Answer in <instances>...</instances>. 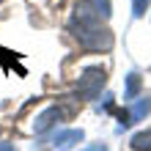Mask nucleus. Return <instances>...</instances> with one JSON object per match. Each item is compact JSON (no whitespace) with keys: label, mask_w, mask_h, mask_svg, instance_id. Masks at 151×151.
I'll list each match as a JSON object with an SVG mask.
<instances>
[{"label":"nucleus","mask_w":151,"mask_h":151,"mask_svg":"<svg viewBox=\"0 0 151 151\" xmlns=\"http://www.w3.org/2000/svg\"><path fill=\"white\" fill-rule=\"evenodd\" d=\"M60 118H63V110H60V107H47L44 113L36 115V121H33V132H39V135H41V132H47L52 124L60 121Z\"/></svg>","instance_id":"20e7f679"},{"label":"nucleus","mask_w":151,"mask_h":151,"mask_svg":"<svg viewBox=\"0 0 151 151\" xmlns=\"http://www.w3.org/2000/svg\"><path fill=\"white\" fill-rule=\"evenodd\" d=\"M85 135H83V129H63V132H58L55 137H52V148L55 151H66V148H72L74 143H80Z\"/></svg>","instance_id":"7ed1b4c3"},{"label":"nucleus","mask_w":151,"mask_h":151,"mask_svg":"<svg viewBox=\"0 0 151 151\" xmlns=\"http://www.w3.org/2000/svg\"><path fill=\"white\" fill-rule=\"evenodd\" d=\"M0 3H3V0H0Z\"/></svg>","instance_id":"f8f14e48"},{"label":"nucleus","mask_w":151,"mask_h":151,"mask_svg":"<svg viewBox=\"0 0 151 151\" xmlns=\"http://www.w3.org/2000/svg\"><path fill=\"white\" fill-rule=\"evenodd\" d=\"M148 113H151V96H143V99H137L135 104H132V110H129V121H132V124H135V121H143Z\"/></svg>","instance_id":"39448f33"},{"label":"nucleus","mask_w":151,"mask_h":151,"mask_svg":"<svg viewBox=\"0 0 151 151\" xmlns=\"http://www.w3.org/2000/svg\"><path fill=\"white\" fill-rule=\"evenodd\" d=\"M148 3H151V0H132V17H135V19H140V17L146 14Z\"/></svg>","instance_id":"1a4fd4ad"},{"label":"nucleus","mask_w":151,"mask_h":151,"mask_svg":"<svg viewBox=\"0 0 151 151\" xmlns=\"http://www.w3.org/2000/svg\"><path fill=\"white\" fill-rule=\"evenodd\" d=\"M91 6H93V11L102 17V19H107V17L113 14V3L110 0H91Z\"/></svg>","instance_id":"6e6552de"},{"label":"nucleus","mask_w":151,"mask_h":151,"mask_svg":"<svg viewBox=\"0 0 151 151\" xmlns=\"http://www.w3.org/2000/svg\"><path fill=\"white\" fill-rule=\"evenodd\" d=\"M0 151H17L14 143H0Z\"/></svg>","instance_id":"9b49d317"},{"label":"nucleus","mask_w":151,"mask_h":151,"mask_svg":"<svg viewBox=\"0 0 151 151\" xmlns=\"http://www.w3.org/2000/svg\"><path fill=\"white\" fill-rule=\"evenodd\" d=\"M140 93V74L137 72H129L127 74V91H124V99H135V96Z\"/></svg>","instance_id":"0eeeda50"},{"label":"nucleus","mask_w":151,"mask_h":151,"mask_svg":"<svg viewBox=\"0 0 151 151\" xmlns=\"http://www.w3.org/2000/svg\"><path fill=\"white\" fill-rule=\"evenodd\" d=\"M80 151H107V146H104V143H93V146H85Z\"/></svg>","instance_id":"9d476101"},{"label":"nucleus","mask_w":151,"mask_h":151,"mask_svg":"<svg viewBox=\"0 0 151 151\" xmlns=\"http://www.w3.org/2000/svg\"><path fill=\"white\" fill-rule=\"evenodd\" d=\"M129 148H132V151H151V129L132 135V140H129Z\"/></svg>","instance_id":"423d86ee"},{"label":"nucleus","mask_w":151,"mask_h":151,"mask_svg":"<svg viewBox=\"0 0 151 151\" xmlns=\"http://www.w3.org/2000/svg\"><path fill=\"white\" fill-rule=\"evenodd\" d=\"M69 30H72V36L80 41V47H85V50L102 52V50L113 47V33L102 25V17L88 3L77 6V14L72 17V22H69Z\"/></svg>","instance_id":"f257e3e1"},{"label":"nucleus","mask_w":151,"mask_h":151,"mask_svg":"<svg viewBox=\"0 0 151 151\" xmlns=\"http://www.w3.org/2000/svg\"><path fill=\"white\" fill-rule=\"evenodd\" d=\"M104 83H107V72H104L102 66H88V69H83V74H80L77 96H83V99H96V96L102 93Z\"/></svg>","instance_id":"f03ea898"}]
</instances>
